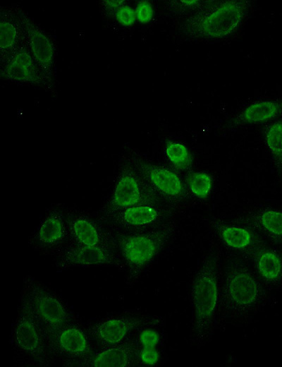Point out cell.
Instances as JSON below:
<instances>
[{
  "label": "cell",
  "mask_w": 282,
  "mask_h": 367,
  "mask_svg": "<svg viewBox=\"0 0 282 367\" xmlns=\"http://www.w3.org/2000/svg\"><path fill=\"white\" fill-rule=\"evenodd\" d=\"M146 323V319L137 316H117L104 319L90 328L92 337L103 347L125 342L134 329Z\"/></svg>",
  "instance_id": "9a60e30c"
},
{
  "label": "cell",
  "mask_w": 282,
  "mask_h": 367,
  "mask_svg": "<svg viewBox=\"0 0 282 367\" xmlns=\"http://www.w3.org/2000/svg\"><path fill=\"white\" fill-rule=\"evenodd\" d=\"M113 16L120 25L124 27H130L136 21L135 9L125 4L118 8Z\"/></svg>",
  "instance_id": "484cf974"
},
{
  "label": "cell",
  "mask_w": 282,
  "mask_h": 367,
  "mask_svg": "<svg viewBox=\"0 0 282 367\" xmlns=\"http://www.w3.org/2000/svg\"><path fill=\"white\" fill-rule=\"evenodd\" d=\"M188 187L197 198L204 199L210 193L212 188V179L206 172H194L187 179Z\"/></svg>",
  "instance_id": "d4e9b609"
},
{
  "label": "cell",
  "mask_w": 282,
  "mask_h": 367,
  "mask_svg": "<svg viewBox=\"0 0 282 367\" xmlns=\"http://www.w3.org/2000/svg\"><path fill=\"white\" fill-rule=\"evenodd\" d=\"M159 340V334L152 330H145L140 335V342L142 347H155Z\"/></svg>",
  "instance_id": "f546056e"
},
{
  "label": "cell",
  "mask_w": 282,
  "mask_h": 367,
  "mask_svg": "<svg viewBox=\"0 0 282 367\" xmlns=\"http://www.w3.org/2000/svg\"><path fill=\"white\" fill-rule=\"evenodd\" d=\"M253 261L257 274L263 283L277 287L282 283V255L265 246H259L250 257Z\"/></svg>",
  "instance_id": "ac0fdd59"
},
{
  "label": "cell",
  "mask_w": 282,
  "mask_h": 367,
  "mask_svg": "<svg viewBox=\"0 0 282 367\" xmlns=\"http://www.w3.org/2000/svg\"><path fill=\"white\" fill-rule=\"evenodd\" d=\"M265 295L262 280L241 259L228 260L220 289V301L228 313L247 314L259 306Z\"/></svg>",
  "instance_id": "277c9868"
},
{
  "label": "cell",
  "mask_w": 282,
  "mask_h": 367,
  "mask_svg": "<svg viewBox=\"0 0 282 367\" xmlns=\"http://www.w3.org/2000/svg\"><path fill=\"white\" fill-rule=\"evenodd\" d=\"M171 215L161 203L133 206L104 217L115 232L131 233L155 228L169 220Z\"/></svg>",
  "instance_id": "ba28073f"
},
{
  "label": "cell",
  "mask_w": 282,
  "mask_h": 367,
  "mask_svg": "<svg viewBox=\"0 0 282 367\" xmlns=\"http://www.w3.org/2000/svg\"><path fill=\"white\" fill-rule=\"evenodd\" d=\"M130 162L161 201L176 204L188 198L186 186L173 171L137 157Z\"/></svg>",
  "instance_id": "52a82bcc"
},
{
  "label": "cell",
  "mask_w": 282,
  "mask_h": 367,
  "mask_svg": "<svg viewBox=\"0 0 282 367\" xmlns=\"http://www.w3.org/2000/svg\"><path fill=\"white\" fill-rule=\"evenodd\" d=\"M102 4L104 5V7L106 10L108 11V12L111 13L112 15L115 13V11L119 8L121 6L125 5V1H103Z\"/></svg>",
  "instance_id": "4dcf8cb0"
},
{
  "label": "cell",
  "mask_w": 282,
  "mask_h": 367,
  "mask_svg": "<svg viewBox=\"0 0 282 367\" xmlns=\"http://www.w3.org/2000/svg\"><path fill=\"white\" fill-rule=\"evenodd\" d=\"M16 347L38 363L47 362L48 351L43 329L29 308L20 303L13 327Z\"/></svg>",
  "instance_id": "9c48e42d"
},
{
  "label": "cell",
  "mask_w": 282,
  "mask_h": 367,
  "mask_svg": "<svg viewBox=\"0 0 282 367\" xmlns=\"http://www.w3.org/2000/svg\"><path fill=\"white\" fill-rule=\"evenodd\" d=\"M161 202L131 162H125L119 170L112 195L102 212L106 217L133 206Z\"/></svg>",
  "instance_id": "8992f818"
},
{
  "label": "cell",
  "mask_w": 282,
  "mask_h": 367,
  "mask_svg": "<svg viewBox=\"0 0 282 367\" xmlns=\"http://www.w3.org/2000/svg\"><path fill=\"white\" fill-rule=\"evenodd\" d=\"M245 224L267 236L276 243H282V210L262 208L251 212Z\"/></svg>",
  "instance_id": "ffe728a7"
},
{
  "label": "cell",
  "mask_w": 282,
  "mask_h": 367,
  "mask_svg": "<svg viewBox=\"0 0 282 367\" xmlns=\"http://www.w3.org/2000/svg\"><path fill=\"white\" fill-rule=\"evenodd\" d=\"M136 20L145 24L149 23L153 18L154 11L152 4L147 1L137 2L135 8Z\"/></svg>",
  "instance_id": "4316f807"
},
{
  "label": "cell",
  "mask_w": 282,
  "mask_h": 367,
  "mask_svg": "<svg viewBox=\"0 0 282 367\" xmlns=\"http://www.w3.org/2000/svg\"><path fill=\"white\" fill-rule=\"evenodd\" d=\"M68 233L66 219L56 210L50 212L41 222L36 233V240L43 247H53L61 243Z\"/></svg>",
  "instance_id": "44dd1931"
},
{
  "label": "cell",
  "mask_w": 282,
  "mask_h": 367,
  "mask_svg": "<svg viewBox=\"0 0 282 367\" xmlns=\"http://www.w3.org/2000/svg\"><path fill=\"white\" fill-rule=\"evenodd\" d=\"M66 223L68 234L75 244L113 246L111 235L104 232L95 221L87 215H73L66 219Z\"/></svg>",
  "instance_id": "2e32d148"
},
{
  "label": "cell",
  "mask_w": 282,
  "mask_h": 367,
  "mask_svg": "<svg viewBox=\"0 0 282 367\" xmlns=\"http://www.w3.org/2000/svg\"><path fill=\"white\" fill-rule=\"evenodd\" d=\"M20 37V29L17 22L1 14L0 22V49L1 58L6 56L18 47Z\"/></svg>",
  "instance_id": "7402d4cb"
},
{
  "label": "cell",
  "mask_w": 282,
  "mask_h": 367,
  "mask_svg": "<svg viewBox=\"0 0 282 367\" xmlns=\"http://www.w3.org/2000/svg\"><path fill=\"white\" fill-rule=\"evenodd\" d=\"M24 283L21 303L39 321L44 335L73 323L70 313L56 296L34 279L27 277Z\"/></svg>",
  "instance_id": "5b68a950"
},
{
  "label": "cell",
  "mask_w": 282,
  "mask_h": 367,
  "mask_svg": "<svg viewBox=\"0 0 282 367\" xmlns=\"http://www.w3.org/2000/svg\"><path fill=\"white\" fill-rule=\"evenodd\" d=\"M249 6L250 2L243 0L205 3L185 20L180 30L185 35L192 38L226 37L241 25Z\"/></svg>",
  "instance_id": "7a4b0ae2"
},
{
  "label": "cell",
  "mask_w": 282,
  "mask_h": 367,
  "mask_svg": "<svg viewBox=\"0 0 282 367\" xmlns=\"http://www.w3.org/2000/svg\"><path fill=\"white\" fill-rule=\"evenodd\" d=\"M137 356V349L130 339L117 345L103 347L88 358L73 363L82 366L128 367L133 366Z\"/></svg>",
  "instance_id": "e0dca14e"
},
{
  "label": "cell",
  "mask_w": 282,
  "mask_h": 367,
  "mask_svg": "<svg viewBox=\"0 0 282 367\" xmlns=\"http://www.w3.org/2000/svg\"><path fill=\"white\" fill-rule=\"evenodd\" d=\"M282 113V100L255 102L237 114L224 126L233 129L244 125L258 124L274 119Z\"/></svg>",
  "instance_id": "d6986e66"
},
{
  "label": "cell",
  "mask_w": 282,
  "mask_h": 367,
  "mask_svg": "<svg viewBox=\"0 0 282 367\" xmlns=\"http://www.w3.org/2000/svg\"><path fill=\"white\" fill-rule=\"evenodd\" d=\"M19 20L24 30L27 49L45 77L51 75L55 60V47L49 36L22 11Z\"/></svg>",
  "instance_id": "7c38bea8"
},
{
  "label": "cell",
  "mask_w": 282,
  "mask_h": 367,
  "mask_svg": "<svg viewBox=\"0 0 282 367\" xmlns=\"http://www.w3.org/2000/svg\"><path fill=\"white\" fill-rule=\"evenodd\" d=\"M219 260L218 251H212L195 272L191 289L192 309V339L197 345L205 342L214 325L220 301Z\"/></svg>",
  "instance_id": "6da1fadb"
},
{
  "label": "cell",
  "mask_w": 282,
  "mask_h": 367,
  "mask_svg": "<svg viewBox=\"0 0 282 367\" xmlns=\"http://www.w3.org/2000/svg\"><path fill=\"white\" fill-rule=\"evenodd\" d=\"M165 153L173 167L180 170H188L192 165V157L188 148L181 143L168 141Z\"/></svg>",
  "instance_id": "cb8c5ba5"
},
{
  "label": "cell",
  "mask_w": 282,
  "mask_h": 367,
  "mask_svg": "<svg viewBox=\"0 0 282 367\" xmlns=\"http://www.w3.org/2000/svg\"><path fill=\"white\" fill-rule=\"evenodd\" d=\"M264 142L276 167L282 172V119L268 125L264 133Z\"/></svg>",
  "instance_id": "603a6c76"
},
{
  "label": "cell",
  "mask_w": 282,
  "mask_h": 367,
  "mask_svg": "<svg viewBox=\"0 0 282 367\" xmlns=\"http://www.w3.org/2000/svg\"><path fill=\"white\" fill-rule=\"evenodd\" d=\"M138 355L141 362L146 366L156 364L159 359V354L156 347H142Z\"/></svg>",
  "instance_id": "83f0119b"
},
{
  "label": "cell",
  "mask_w": 282,
  "mask_h": 367,
  "mask_svg": "<svg viewBox=\"0 0 282 367\" xmlns=\"http://www.w3.org/2000/svg\"><path fill=\"white\" fill-rule=\"evenodd\" d=\"M122 260L113 246H87L75 244L66 248L59 258L57 266L70 267L114 265L121 266Z\"/></svg>",
  "instance_id": "8fae6325"
},
{
  "label": "cell",
  "mask_w": 282,
  "mask_h": 367,
  "mask_svg": "<svg viewBox=\"0 0 282 367\" xmlns=\"http://www.w3.org/2000/svg\"><path fill=\"white\" fill-rule=\"evenodd\" d=\"M176 224L168 220L146 231L111 236L112 245L127 267L130 279L137 278L174 235Z\"/></svg>",
  "instance_id": "3957f363"
},
{
  "label": "cell",
  "mask_w": 282,
  "mask_h": 367,
  "mask_svg": "<svg viewBox=\"0 0 282 367\" xmlns=\"http://www.w3.org/2000/svg\"><path fill=\"white\" fill-rule=\"evenodd\" d=\"M44 338L48 354L73 360L71 363L82 361L92 354L88 335L73 322L44 334Z\"/></svg>",
  "instance_id": "30bf717a"
},
{
  "label": "cell",
  "mask_w": 282,
  "mask_h": 367,
  "mask_svg": "<svg viewBox=\"0 0 282 367\" xmlns=\"http://www.w3.org/2000/svg\"><path fill=\"white\" fill-rule=\"evenodd\" d=\"M1 64V76L4 79L22 83H44V75L25 47H18Z\"/></svg>",
  "instance_id": "5bb4252c"
},
{
  "label": "cell",
  "mask_w": 282,
  "mask_h": 367,
  "mask_svg": "<svg viewBox=\"0 0 282 367\" xmlns=\"http://www.w3.org/2000/svg\"><path fill=\"white\" fill-rule=\"evenodd\" d=\"M211 224L226 247L239 252L245 258H250L252 253L264 243L257 231L244 223L233 224L214 219Z\"/></svg>",
  "instance_id": "4fadbf2b"
},
{
  "label": "cell",
  "mask_w": 282,
  "mask_h": 367,
  "mask_svg": "<svg viewBox=\"0 0 282 367\" xmlns=\"http://www.w3.org/2000/svg\"><path fill=\"white\" fill-rule=\"evenodd\" d=\"M172 8L177 13L187 11L189 10H195L201 8L204 4L201 1H175L171 2Z\"/></svg>",
  "instance_id": "f1b7e54d"
}]
</instances>
